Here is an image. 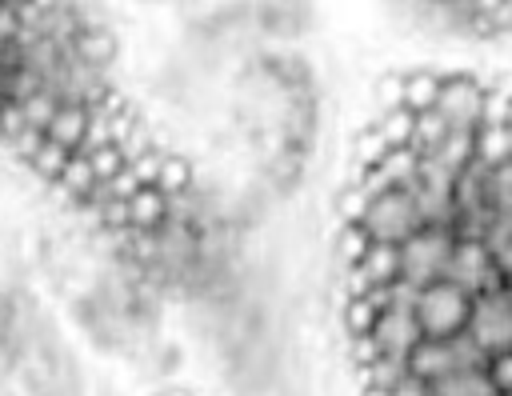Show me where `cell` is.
<instances>
[{"label":"cell","mask_w":512,"mask_h":396,"mask_svg":"<svg viewBox=\"0 0 512 396\" xmlns=\"http://www.w3.org/2000/svg\"><path fill=\"white\" fill-rule=\"evenodd\" d=\"M448 128H452V124H448L436 108H432V112H420V116H412V144H408V148L420 156V152L436 148V144L448 136Z\"/></svg>","instance_id":"5bb4252c"},{"label":"cell","mask_w":512,"mask_h":396,"mask_svg":"<svg viewBox=\"0 0 512 396\" xmlns=\"http://www.w3.org/2000/svg\"><path fill=\"white\" fill-rule=\"evenodd\" d=\"M336 252H340V260H344V268H352L364 252H368V236L356 228V224H344V232H340V244H336Z\"/></svg>","instance_id":"2e32d148"},{"label":"cell","mask_w":512,"mask_h":396,"mask_svg":"<svg viewBox=\"0 0 512 396\" xmlns=\"http://www.w3.org/2000/svg\"><path fill=\"white\" fill-rule=\"evenodd\" d=\"M384 396H428V380H416V376H404L400 384H392Z\"/></svg>","instance_id":"ffe728a7"},{"label":"cell","mask_w":512,"mask_h":396,"mask_svg":"<svg viewBox=\"0 0 512 396\" xmlns=\"http://www.w3.org/2000/svg\"><path fill=\"white\" fill-rule=\"evenodd\" d=\"M464 336L484 348L488 356L512 352V292L504 284H488L472 296V312H468V328Z\"/></svg>","instance_id":"3957f363"},{"label":"cell","mask_w":512,"mask_h":396,"mask_svg":"<svg viewBox=\"0 0 512 396\" xmlns=\"http://www.w3.org/2000/svg\"><path fill=\"white\" fill-rule=\"evenodd\" d=\"M456 236L444 228H420L416 236H408L396 252H400V280H408L412 288H424L432 280H440L448 252H452Z\"/></svg>","instance_id":"277c9868"},{"label":"cell","mask_w":512,"mask_h":396,"mask_svg":"<svg viewBox=\"0 0 512 396\" xmlns=\"http://www.w3.org/2000/svg\"><path fill=\"white\" fill-rule=\"evenodd\" d=\"M368 128L388 144V152L412 144V112H404V108H388V112H380Z\"/></svg>","instance_id":"7c38bea8"},{"label":"cell","mask_w":512,"mask_h":396,"mask_svg":"<svg viewBox=\"0 0 512 396\" xmlns=\"http://www.w3.org/2000/svg\"><path fill=\"white\" fill-rule=\"evenodd\" d=\"M484 80L468 76V72H448L440 76V96H436V112L452 124V128H480L484 116Z\"/></svg>","instance_id":"5b68a950"},{"label":"cell","mask_w":512,"mask_h":396,"mask_svg":"<svg viewBox=\"0 0 512 396\" xmlns=\"http://www.w3.org/2000/svg\"><path fill=\"white\" fill-rule=\"evenodd\" d=\"M384 152H388V144H384V140H380L372 128H364V132H360V140H356V156H360V168L376 164Z\"/></svg>","instance_id":"e0dca14e"},{"label":"cell","mask_w":512,"mask_h":396,"mask_svg":"<svg viewBox=\"0 0 512 396\" xmlns=\"http://www.w3.org/2000/svg\"><path fill=\"white\" fill-rule=\"evenodd\" d=\"M436 96H440V72L432 68H416V72H404L400 76V108L420 116V112H432L436 108Z\"/></svg>","instance_id":"9c48e42d"},{"label":"cell","mask_w":512,"mask_h":396,"mask_svg":"<svg viewBox=\"0 0 512 396\" xmlns=\"http://www.w3.org/2000/svg\"><path fill=\"white\" fill-rule=\"evenodd\" d=\"M404 360H408V376H416V380H436V376L456 372L452 340H420Z\"/></svg>","instance_id":"52a82bcc"},{"label":"cell","mask_w":512,"mask_h":396,"mask_svg":"<svg viewBox=\"0 0 512 396\" xmlns=\"http://www.w3.org/2000/svg\"><path fill=\"white\" fill-rule=\"evenodd\" d=\"M356 228L368 236V244H392V248H400L408 236H416L424 228V220L416 212V200L404 188H384V192H376V196L364 200V208L356 216Z\"/></svg>","instance_id":"6da1fadb"},{"label":"cell","mask_w":512,"mask_h":396,"mask_svg":"<svg viewBox=\"0 0 512 396\" xmlns=\"http://www.w3.org/2000/svg\"><path fill=\"white\" fill-rule=\"evenodd\" d=\"M488 380L500 388V392H508L512 388V352H500V356H488Z\"/></svg>","instance_id":"ac0fdd59"},{"label":"cell","mask_w":512,"mask_h":396,"mask_svg":"<svg viewBox=\"0 0 512 396\" xmlns=\"http://www.w3.org/2000/svg\"><path fill=\"white\" fill-rule=\"evenodd\" d=\"M468 312H472V296L464 288H456L452 280H432L416 292L412 316L420 324L424 340H456L468 328Z\"/></svg>","instance_id":"7a4b0ae2"},{"label":"cell","mask_w":512,"mask_h":396,"mask_svg":"<svg viewBox=\"0 0 512 396\" xmlns=\"http://www.w3.org/2000/svg\"><path fill=\"white\" fill-rule=\"evenodd\" d=\"M376 104H380V112L400 108V76H384V80L376 84Z\"/></svg>","instance_id":"d6986e66"},{"label":"cell","mask_w":512,"mask_h":396,"mask_svg":"<svg viewBox=\"0 0 512 396\" xmlns=\"http://www.w3.org/2000/svg\"><path fill=\"white\" fill-rule=\"evenodd\" d=\"M500 396H512V388H508V392H500Z\"/></svg>","instance_id":"44dd1931"},{"label":"cell","mask_w":512,"mask_h":396,"mask_svg":"<svg viewBox=\"0 0 512 396\" xmlns=\"http://www.w3.org/2000/svg\"><path fill=\"white\" fill-rule=\"evenodd\" d=\"M404 376H408V360H404V356H380V360H372V364L360 368V380H364V388H372V392H388V388L400 384Z\"/></svg>","instance_id":"4fadbf2b"},{"label":"cell","mask_w":512,"mask_h":396,"mask_svg":"<svg viewBox=\"0 0 512 396\" xmlns=\"http://www.w3.org/2000/svg\"><path fill=\"white\" fill-rule=\"evenodd\" d=\"M376 304L368 300V296H348L344 300V328H348V336L352 340H360V336H368L372 332V324H376Z\"/></svg>","instance_id":"9a60e30c"},{"label":"cell","mask_w":512,"mask_h":396,"mask_svg":"<svg viewBox=\"0 0 512 396\" xmlns=\"http://www.w3.org/2000/svg\"><path fill=\"white\" fill-rule=\"evenodd\" d=\"M420 160H432V164H440V168H448V172L460 176L476 160V132L472 128H448V136L436 148L420 152Z\"/></svg>","instance_id":"ba28073f"},{"label":"cell","mask_w":512,"mask_h":396,"mask_svg":"<svg viewBox=\"0 0 512 396\" xmlns=\"http://www.w3.org/2000/svg\"><path fill=\"white\" fill-rule=\"evenodd\" d=\"M440 280H452V284L464 288L468 296H476V292L488 288V284H500V276H496V268H492V256H488L484 244H476V240H456V244H452Z\"/></svg>","instance_id":"8992f818"},{"label":"cell","mask_w":512,"mask_h":396,"mask_svg":"<svg viewBox=\"0 0 512 396\" xmlns=\"http://www.w3.org/2000/svg\"><path fill=\"white\" fill-rule=\"evenodd\" d=\"M368 168H376V176L388 184V188H412L416 184V172H420V156L412 152V148H392V152H384L376 164H368Z\"/></svg>","instance_id":"30bf717a"},{"label":"cell","mask_w":512,"mask_h":396,"mask_svg":"<svg viewBox=\"0 0 512 396\" xmlns=\"http://www.w3.org/2000/svg\"><path fill=\"white\" fill-rule=\"evenodd\" d=\"M512 160V128L508 124H480L476 128V164L488 172Z\"/></svg>","instance_id":"8fae6325"}]
</instances>
